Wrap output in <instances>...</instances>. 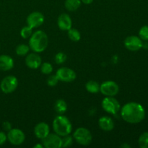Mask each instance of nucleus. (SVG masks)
<instances>
[{
    "mask_svg": "<svg viewBox=\"0 0 148 148\" xmlns=\"http://www.w3.org/2000/svg\"><path fill=\"white\" fill-rule=\"evenodd\" d=\"M123 119L130 124H137L143 121L145 116V111L143 106L135 102L125 104L121 109Z\"/></svg>",
    "mask_w": 148,
    "mask_h": 148,
    "instance_id": "nucleus-1",
    "label": "nucleus"
},
{
    "mask_svg": "<svg viewBox=\"0 0 148 148\" xmlns=\"http://www.w3.org/2000/svg\"><path fill=\"white\" fill-rule=\"evenodd\" d=\"M48 36L43 30H38L32 34L29 40V47L36 53L43 52L48 46Z\"/></svg>",
    "mask_w": 148,
    "mask_h": 148,
    "instance_id": "nucleus-2",
    "label": "nucleus"
},
{
    "mask_svg": "<svg viewBox=\"0 0 148 148\" xmlns=\"http://www.w3.org/2000/svg\"><path fill=\"white\" fill-rule=\"evenodd\" d=\"M53 129L56 134L60 137L68 135L72 130V126L67 117L60 114L53 121Z\"/></svg>",
    "mask_w": 148,
    "mask_h": 148,
    "instance_id": "nucleus-3",
    "label": "nucleus"
},
{
    "mask_svg": "<svg viewBox=\"0 0 148 148\" xmlns=\"http://www.w3.org/2000/svg\"><path fill=\"white\" fill-rule=\"evenodd\" d=\"M74 139L81 145H88L92 141V134L86 128L79 127L77 129L73 134Z\"/></svg>",
    "mask_w": 148,
    "mask_h": 148,
    "instance_id": "nucleus-4",
    "label": "nucleus"
},
{
    "mask_svg": "<svg viewBox=\"0 0 148 148\" xmlns=\"http://www.w3.org/2000/svg\"><path fill=\"white\" fill-rule=\"evenodd\" d=\"M18 81L16 77L10 75L7 76L1 80L0 84V88L4 93H11L14 92L17 88Z\"/></svg>",
    "mask_w": 148,
    "mask_h": 148,
    "instance_id": "nucleus-5",
    "label": "nucleus"
},
{
    "mask_svg": "<svg viewBox=\"0 0 148 148\" xmlns=\"http://www.w3.org/2000/svg\"><path fill=\"white\" fill-rule=\"evenodd\" d=\"M102 107L104 111L114 115L116 114L121 108L119 101L113 98V96H108L104 98L102 101Z\"/></svg>",
    "mask_w": 148,
    "mask_h": 148,
    "instance_id": "nucleus-6",
    "label": "nucleus"
},
{
    "mask_svg": "<svg viewBox=\"0 0 148 148\" xmlns=\"http://www.w3.org/2000/svg\"><path fill=\"white\" fill-rule=\"evenodd\" d=\"M119 90V85L114 81H106L100 85V91L106 96H114Z\"/></svg>",
    "mask_w": 148,
    "mask_h": 148,
    "instance_id": "nucleus-7",
    "label": "nucleus"
},
{
    "mask_svg": "<svg viewBox=\"0 0 148 148\" xmlns=\"http://www.w3.org/2000/svg\"><path fill=\"white\" fill-rule=\"evenodd\" d=\"M25 136L23 132L19 129H12L8 132L7 140L12 145H20L25 141Z\"/></svg>",
    "mask_w": 148,
    "mask_h": 148,
    "instance_id": "nucleus-8",
    "label": "nucleus"
},
{
    "mask_svg": "<svg viewBox=\"0 0 148 148\" xmlns=\"http://www.w3.org/2000/svg\"><path fill=\"white\" fill-rule=\"evenodd\" d=\"M56 75L59 80L65 82H71L76 79L75 71L67 67H62L58 69Z\"/></svg>",
    "mask_w": 148,
    "mask_h": 148,
    "instance_id": "nucleus-9",
    "label": "nucleus"
},
{
    "mask_svg": "<svg viewBox=\"0 0 148 148\" xmlns=\"http://www.w3.org/2000/svg\"><path fill=\"white\" fill-rule=\"evenodd\" d=\"M43 147L46 148H60L62 147V140L59 135L56 134H50L42 140Z\"/></svg>",
    "mask_w": 148,
    "mask_h": 148,
    "instance_id": "nucleus-10",
    "label": "nucleus"
},
{
    "mask_svg": "<svg viewBox=\"0 0 148 148\" xmlns=\"http://www.w3.org/2000/svg\"><path fill=\"white\" fill-rule=\"evenodd\" d=\"M143 40L140 38L135 36L127 37L124 40V46L128 50L132 51H137L143 48Z\"/></svg>",
    "mask_w": 148,
    "mask_h": 148,
    "instance_id": "nucleus-11",
    "label": "nucleus"
},
{
    "mask_svg": "<svg viewBox=\"0 0 148 148\" xmlns=\"http://www.w3.org/2000/svg\"><path fill=\"white\" fill-rule=\"evenodd\" d=\"M44 22V16L39 12H33L30 13L27 18V25L32 28H36L41 25Z\"/></svg>",
    "mask_w": 148,
    "mask_h": 148,
    "instance_id": "nucleus-12",
    "label": "nucleus"
},
{
    "mask_svg": "<svg viewBox=\"0 0 148 148\" xmlns=\"http://www.w3.org/2000/svg\"><path fill=\"white\" fill-rule=\"evenodd\" d=\"M49 131H50L49 126L44 122H40L38 124L34 129L35 135L37 138L40 139V140H43L45 137H47L49 134Z\"/></svg>",
    "mask_w": 148,
    "mask_h": 148,
    "instance_id": "nucleus-13",
    "label": "nucleus"
},
{
    "mask_svg": "<svg viewBox=\"0 0 148 148\" xmlns=\"http://www.w3.org/2000/svg\"><path fill=\"white\" fill-rule=\"evenodd\" d=\"M25 64L30 69H38L41 64V58L36 53H30L26 57Z\"/></svg>",
    "mask_w": 148,
    "mask_h": 148,
    "instance_id": "nucleus-14",
    "label": "nucleus"
},
{
    "mask_svg": "<svg viewBox=\"0 0 148 148\" xmlns=\"http://www.w3.org/2000/svg\"><path fill=\"white\" fill-rule=\"evenodd\" d=\"M58 26L62 30H69L72 27V19L67 14H62L59 15L57 21Z\"/></svg>",
    "mask_w": 148,
    "mask_h": 148,
    "instance_id": "nucleus-15",
    "label": "nucleus"
},
{
    "mask_svg": "<svg viewBox=\"0 0 148 148\" xmlns=\"http://www.w3.org/2000/svg\"><path fill=\"white\" fill-rule=\"evenodd\" d=\"M14 66V61L12 58L8 55L0 56V70L9 71Z\"/></svg>",
    "mask_w": 148,
    "mask_h": 148,
    "instance_id": "nucleus-16",
    "label": "nucleus"
},
{
    "mask_svg": "<svg viewBox=\"0 0 148 148\" xmlns=\"http://www.w3.org/2000/svg\"><path fill=\"white\" fill-rule=\"evenodd\" d=\"M98 124L101 130L106 132H110L114 128V121L111 117L108 116H103L100 118Z\"/></svg>",
    "mask_w": 148,
    "mask_h": 148,
    "instance_id": "nucleus-17",
    "label": "nucleus"
},
{
    "mask_svg": "<svg viewBox=\"0 0 148 148\" xmlns=\"http://www.w3.org/2000/svg\"><path fill=\"white\" fill-rule=\"evenodd\" d=\"M65 7L69 11H75L81 5V0H66L64 3Z\"/></svg>",
    "mask_w": 148,
    "mask_h": 148,
    "instance_id": "nucleus-18",
    "label": "nucleus"
},
{
    "mask_svg": "<svg viewBox=\"0 0 148 148\" xmlns=\"http://www.w3.org/2000/svg\"><path fill=\"white\" fill-rule=\"evenodd\" d=\"M54 109L59 114H63L65 113L67 109V104L65 101L62 99L57 100L55 103Z\"/></svg>",
    "mask_w": 148,
    "mask_h": 148,
    "instance_id": "nucleus-19",
    "label": "nucleus"
},
{
    "mask_svg": "<svg viewBox=\"0 0 148 148\" xmlns=\"http://www.w3.org/2000/svg\"><path fill=\"white\" fill-rule=\"evenodd\" d=\"M86 90L90 93H97L100 91V85L93 80L88 81L85 85Z\"/></svg>",
    "mask_w": 148,
    "mask_h": 148,
    "instance_id": "nucleus-20",
    "label": "nucleus"
},
{
    "mask_svg": "<svg viewBox=\"0 0 148 148\" xmlns=\"http://www.w3.org/2000/svg\"><path fill=\"white\" fill-rule=\"evenodd\" d=\"M68 36L70 38V40H72V41H79L80 40V33L76 29H73L71 27L69 30H68Z\"/></svg>",
    "mask_w": 148,
    "mask_h": 148,
    "instance_id": "nucleus-21",
    "label": "nucleus"
},
{
    "mask_svg": "<svg viewBox=\"0 0 148 148\" xmlns=\"http://www.w3.org/2000/svg\"><path fill=\"white\" fill-rule=\"evenodd\" d=\"M29 50H30V47L25 44H20L17 46L16 48V53L18 56H24L28 53Z\"/></svg>",
    "mask_w": 148,
    "mask_h": 148,
    "instance_id": "nucleus-22",
    "label": "nucleus"
},
{
    "mask_svg": "<svg viewBox=\"0 0 148 148\" xmlns=\"http://www.w3.org/2000/svg\"><path fill=\"white\" fill-rule=\"evenodd\" d=\"M139 145L141 148H148V132H145L140 137Z\"/></svg>",
    "mask_w": 148,
    "mask_h": 148,
    "instance_id": "nucleus-23",
    "label": "nucleus"
},
{
    "mask_svg": "<svg viewBox=\"0 0 148 148\" xmlns=\"http://www.w3.org/2000/svg\"><path fill=\"white\" fill-rule=\"evenodd\" d=\"M32 34H33V28L28 25L22 28L21 31H20V36L24 39L30 38L32 36Z\"/></svg>",
    "mask_w": 148,
    "mask_h": 148,
    "instance_id": "nucleus-24",
    "label": "nucleus"
},
{
    "mask_svg": "<svg viewBox=\"0 0 148 148\" xmlns=\"http://www.w3.org/2000/svg\"><path fill=\"white\" fill-rule=\"evenodd\" d=\"M40 71L43 74L45 75H49L53 71V67H52V65L49 62H45L43 64L41 65V67H40Z\"/></svg>",
    "mask_w": 148,
    "mask_h": 148,
    "instance_id": "nucleus-25",
    "label": "nucleus"
},
{
    "mask_svg": "<svg viewBox=\"0 0 148 148\" xmlns=\"http://www.w3.org/2000/svg\"><path fill=\"white\" fill-rule=\"evenodd\" d=\"M66 59H67V56L64 53H62V52H59L57 54H56L55 56V62L58 64H63L66 62Z\"/></svg>",
    "mask_w": 148,
    "mask_h": 148,
    "instance_id": "nucleus-26",
    "label": "nucleus"
},
{
    "mask_svg": "<svg viewBox=\"0 0 148 148\" xmlns=\"http://www.w3.org/2000/svg\"><path fill=\"white\" fill-rule=\"evenodd\" d=\"M140 38L143 40H148V26L145 25L140 28L139 32Z\"/></svg>",
    "mask_w": 148,
    "mask_h": 148,
    "instance_id": "nucleus-27",
    "label": "nucleus"
},
{
    "mask_svg": "<svg viewBox=\"0 0 148 148\" xmlns=\"http://www.w3.org/2000/svg\"><path fill=\"white\" fill-rule=\"evenodd\" d=\"M62 147H66L72 145V142H73V138H72V137H71V136H69V134H68V135L64 136V137L62 139Z\"/></svg>",
    "mask_w": 148,
    "mask_h": 148,
    "instance_id": "nucleus-28",
    "label": "nucleus"
},
{
    "mask_svg": "<svg viewBox=\"0 0 148 148\" xmlns=\"http://www.w3.org/2000/svg\"><path fill=\"white\" fill-rule=\"evenodd\" d=\"M59 79H58L57 76L56 75H51V76L49 77L47 79V84L49 86L53 87L56 86L57 85L58 82H59Z\"/></svg>",
    "mask_w": 148,
    "mask_h": 148,
    "instance_id": "nucleus-29",
    "label": "nucleus"
},
{
    "mask_svg": "<svg viewBox=\"0 0 148 148\" xmlns=\"http://www.w3.org/2000/svg\"><path fill=\"white\" fill-rule=\"evenodd\" d=\"M7 140V136L6 135L5 133L3 132H0V145H2L5 143Z\"/></svg>",
    "mask_w": 148,
    "mask_h": 148,
    "instance_id": "nucleus-30",
    "label": "nucleus"
},
{
    "mask_svg": "<svg viewBox=\"0 0 148 148\" xmlns=\"http://www.w3.org/2000/svg\"><path fill=\"white\" fill-rule=\"evenodd\" d=\"M2 127L4 130L9 132L10 130H12V124L9 121H4L2 124Z\"/></svg>",
    "mask_w": 148,
    "mask_h": 148,
    "instance_id": "nucleus-31",
    "label": "nucleus"
},
{
    "mask_svg": "<svg viewBox=\"0 0 148 148\" xmlns=\"http://www.w3.org/2000/svg\"><path fill=\"white\" fill-rule=\"evenodd\" d=\"M92 1H93V0H81V1H82V2H83L84 4H91V3L92 2Z\"/></svg>",
    "mask_w": 148,
    "mask_h": 148,
    "instance_id": "nucleus-32",
    "label": "nucleus"
},
{
    "mask_svg": "<svg viewBox=\"0 0 148 148\" xmlns=\"http://www.w3.org/2000/svg\"><path fill=\"white\" fill-rule=\"evenodd\" d=\"M43 147V145H39V144L36 145H35V146H34V147H35V148H37V147L42 148Z\"/></svg>",
    "mask_w": 148,
    "mask_h": 148,
    "instance_id": "nucleus-33",
    "label": "nucleus"
},
{
    "mask_svg": "<svg viewBox=\"0 0 148 148\" xmlns=\"http://www.w3.org/2000/svg\"><path fill=\"white\" fill-rule=\"evenodd\" d=\"M121 147H129V148H130V145H128L124 144V145H123L121 146Z\"/></svg>",
    "mask_w": 148,
    "mask_h": 148,
    "instance_id": "nucleus-34",
    "label": "nucleus"
}]
</instances>
